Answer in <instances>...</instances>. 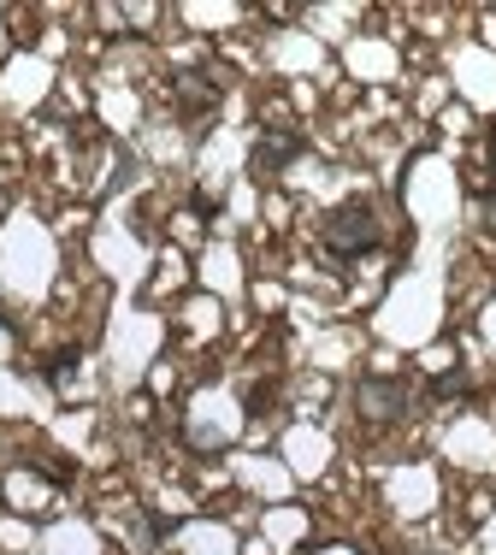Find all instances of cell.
<instances>
[{
    "mask_svg": "<svg viewBox=\"0 0 496 555\" xmlns=\"http://www.w3.org/2000/svg\"><path fill=\"white\" fill-rule=\"evenodd\" d=\"M213 89H207L201 83V77H184V83H178V107H184V118H195V113H207V107H213Z\"/></svg>",
    "mask_w": 496,
    "mask_h": 555,
    "instance_id": "4",
    "label": "cell"
},
{
    "mask_svg": "<svg viewBox=\"0 0 496 555\" xmlns=\"http://www.w3.org/2000/svg\"><path fill=\"white\" fill-rule=\"evenodd\" d=\"M408 378H361L355 385V402H361V414L367 420H396V414H408Z\"/></svg>",
    "mask_w": 496,
    "mask_h": 555,
    "instance_id": "3",
    "label": "cell"
},
{
    "mask_svg": "<svg viewBox=\"0 0 496 555\" xmlns=\"http://www.w3.org/2000/svg\"><path fill=\"white\" fill-rule=\"evenodd\" d=\"M485 183L496 190V130H491V178H485Z\"/></svg>",
    "mask_w": 496,
    "mask_h": 555,
    "instance_id": "8",
    "label": "cell"
},
{
    "mask_svg": "<svg viewBox=\"0 0 496 555\" xmlns=\"http://www.w3.org/2000/svg\"><path fill=\"white\" fill-rule=\"evenodd\" d=\"M71 366H77V349H60L54 361L42 366V373H48V385H65V378H71Z\"/></svg>",
    "mask_w": 496,
    "mask_h": 555,
    "instance_id": "5",
    "label": "cell"
},
{
    "mask_svg": "<svg viewBox=\"0 0 496 555\" xmlns=\"http://www.w3.org/2000/svg\"><path fill=\"white\" fill-rule=\"evenodd\" d=\"M302 154H308V142L296 137V130H260V142L248 149V171L266 183V178H278L290 160H302Z\"/></svg>",
    "mask_w": 496,
    "mask_h": 555,
    "instance_id": "2",
    "label": "cell"
},
{
    "mask_svg": "<svg viewBox=\"0 0 496 555\" xmlns=\"http://www.w3.org/2000/svg\"><path fill=\"white\" fill-rule=\"evenodd\" d=\"M473 378H467V366H455V373H443V378H432V396H461Z\"/></svg>",
    "mask_w": 496,
    "mask_h": 555,
    "instance_id": "6",
    "label": "cell"
},
{
    "mask_svg": "<svg viewBox=\"0 0 496 555\" xmlns=\"http://www.w3.org/2000/svg\"><path fill=\"white\" fill-rule=\"evenodd\" d=\"M479 207H485V224H491V236H496V190H491V183H479Z\"/></svg>",
    "mask_w": 496,
    "mask_h": 555,
    "instance_id": "7",
    "label": "cell"
},
{
    "mask_svg": "<svg viewBox=\"0 0 496 555\" xmlns=\"http://www.w3.org/2000/svg\"><path fill=\"white\" fill-rule=\"evenodd\" d=\"M319 243H325L331 260H361V255H373V248L384 243V224H378V214L367 202H343L337 214H325Z\"/></svg>",
    "mask_w": 496,
    "mask_h": 555,
    "instance_id": "1",
    "label": "cell"
}]
</instances>
